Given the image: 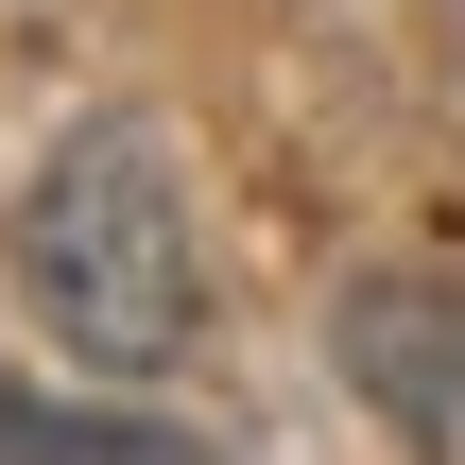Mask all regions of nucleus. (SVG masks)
I'll return each instance as SVG.
<instances>
[{
	"mask_svg": "<svg viewBox=\"0 0 465 465\" xmlns=\"http://www.w3.org/2000/svg\"><path fill=\"white\" fill-rule=\"evenodd\" d=\"M17 311L104 380H155L207 328V259H190V190H173L155 121H86L17 190Z\"/></svg>",
	"mask_w": 465,
	"mask_h": 465,
	"instance_id": "nucleus-1",
	"label": "nucleus"
},
{
	"mask_svg": "<svg viewBox=\"0 0 465 465\" xmlns=\"http://www.w3.org/2000/svg\"><path fill=\"white\" fill-rule=\"evenodd\" d=\"M0 465H190L173 431H52V414H0Z\"/></svg>",
	"mask_w": 465,
	"mask_h": 465,
	"instance_id": "nucleus-2",
	"label": "nucleus"
}]
</instances>
